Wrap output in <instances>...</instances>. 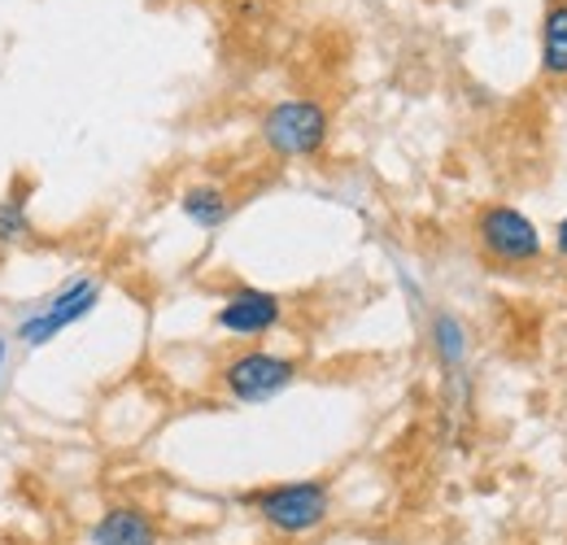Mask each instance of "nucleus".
<instances>
[{
  "label": "nucleus",
  "mask_w": 567,
  "mask_h": 545,
  "mask_svg": "<svg viewBox=\"0 0 567 545\" xmlns=\"http://www.w3.org/2000/svg\"><path fill=\"white\" fill-rule=\"evenodd\" d=\"M240 506H249L276 537H315L332 511H337V497H332V484L323 476H306V480H280V484H262V489H249L240 497Z\"/></svg>",
  "instance_id": "f257e3e1"
},
{
  "label": "nucleus",
  "mask_w": 567,
  "mask_h": 545,
  "mask_svg": "<svg viewBox=\"0 0 567 545\" xmlns=\"http://www.w3.org/2000/svg\"><path fill=\"white\" fill-rule=\"evenodd\" d=\"M472 236H476V249L497 271H524V267H537L546 258V236L519 205H481L472 218Z\"/></svg>",
  "instance_id": "f03ea898"
},
{
  "label": "nucleus",
  "mask_w": 567,
  "mask_h": 545,
  "mask_svg": "<svg viewBox=\"0 0 567 545\" xmlns=\"http://www.w3.org/2000/svg\"><path fill=\"white\" fill-rule=\"evenodd\" d=\"M258 136H262L271 157H280V162H306V157H319L323 153V144L332 136V114L315 96H288V101H276L258 119Z\"/></svg>",
  "instance_id": "7ed1b4c3"
},
{
  "label": "nucleus",
  "mask_w": 567,
  "mask_h": 545,
  "mask_svg": "<svg viewBox=\"0 0 567 545\" xmlns=\"http://www.w3.org/2000/svg\"><path fill=\"white\" fill-rule=\"evenodd\" d=\"M301 376V362L288 358V353H276V349H262V345H249L240 353H231L223 367H218V384L231 402L240 407H262L271 398L288 393Z\"/></svg>",
  "instance_id": "20e7f679"
},
{
  "label": "nucleus",
  "mask_w": 567,
  "mask_h": 545,
  "mask_svg": "<svg viewBox=\"0 0 567 545\" xmlns=\"http://www.w3.org/2000/svg\"><path fill=\"white\" fill-rule=\"evenodd\" d=\"M96 306H101V279L74 275L53 297H44L31 315H22V323L13 328V341L22 345V349H44L49 341H58L66 328L83 323Z\"/></svg>",
  "instance_id": "39448f33"
},
{
  "label": "nucleus",
  "mask_w": 567,
  "mask_h": 545,
  "mask_svg": "<svg viewBox=\"0 0 567 545\" xmlns=\"http://www.w3.org/2000/svg\"><path fill=\"white\" fill-rule=\"evenodd\" d=\"M284 323V297L258 284H236L214 310V328L231 341H262Z\"/></svg>",
  "instance_id": "423d86ee"
},
{
  "label": "nucleus",
  "mask_w": 567,
  "mask_h": 545,
  "mask_svg": "<svg viewBox=\"0 0 567 545\" xmlns=\"http://www.w3.org/2000/svg\"><path fill=\"white\" fill-rule=\"evenodd\" d=\"M92 545H162V524L153 520V511L141 506V502H110L92 533H87Z\"/></svg>",
  "instance_id": "0eeeda50"
},
{
  "label": "nucleus",
  "mask_w": 567,
  "mask_h": 545,
  "mask_svg": "<svg viewBox=\"0 0 567 545\" xmlns=\"http://www.w3.org/2000/svg\"><path fill=\"white\" fill-rule=\"evenodd\" d=\"M427 337H432V349H436V362H441L450 376H458V371L467 367L472 337H467V328H463V319H458V315L436 310V315H432V323H427Z\"/></svg>",
  "instance_id": "6e6552de"
},
{
  "label": "nucleus",
  "mask_w": 567,
  "mask_h": 545,
  "mask_svg": "<svg viewBox=\"0 0 567 545\" xmlns=\"http://www.w3.org/2000/svg\"><path fill=\"white\" fill-rule=\"evenodd\" d=\"M179 209H184V218H188L193 227L218 232V227L231 218V197H227V188H218V184H193V188H184Z\"/></svg>",
  "instance_id": "1a4fd4ad"
},
{
  "label": "nucleus",
  "mask_w": 567,
  "mask_h": 545,
  "mask_svg": "<svg viewBox=\"0 0 567 545\" xmlns=\"http://www.w3.org/2000/svg\"><path fill=\"white\" fill-rule=\"evenodd\" d=\"M542 74L567 79V0H550L542 18Z\"/></svg>",
  "instance_id": "9d476101"
},
{
  "label": "nucleus",
  "mask_w": 567,
  "mask_h": 545,
  "mask_svg": "<svg viewBox=\"0 0 567 545\" xmlns=\"http://www.w3.org/2000/svg\"><path fill=\"white\" fill-rule=\"evenodd\" d=\"M31 236H35V223H31L27 197L22 193L0 197V249H22Z\"/></svg>",
  "instance_id": "9b49d317"
},
{
  "label": "nucleus",
  "mask_w": 567,
  "mask_h": 545,
  "mask_svg": "<svg viewBox=\"0 0 567 545\" xmlns=\"http://www.w3.org/2000/svg\"><path fill=\"white\" fill-rule=\"evenodd\" d=\"M555 254H559V258H567V214L555 223Z\"/></svg>",
  "instance_id": "f8f14e48"
},
{
  "label": "nucleus",
  "mask_w": 567,
  "mask_h": 545,
  "mask_svg": "<svg viewBox=\"0 0 567 545\" xmlns=\"http://www.w3.org/2000/svg\"><path fill=\"white\" fill-rule=\"evenodd\" d=\"M4 358H9V341L0 337V376H4Z\"/></svg>",
  "instance_id": "ddd939ff"
}]
</instances>
